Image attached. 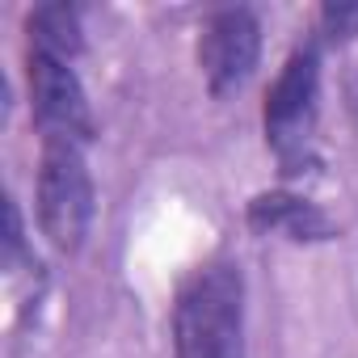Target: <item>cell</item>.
Wrapping results in <instances>:
<instances>
[{
	"label": "cell",
	"instance_id": "obj_5",
	"mask_svg": "<svg viewBox=\"0 0 358 358\" xmlns=\"http://www.w3.org/2000/svg\"><path fill=\"white\" fill-rule=\"evenodd\" d=\"M262 59V26L253 17V9H215L203 22L199 34V68L203 80L211 89V97H228L236 93Z\"/></svg>",
	"mask_w": 358,
	"mask_h": 358
},
{
	"label": "cell",
	"instance_id": "obj_6",
	"mask_svg": "<svg viewBox=\"0 0 358 358\" xmlns=\"http://www.w3.org/2000/svg\"><path fill=\"white\" fill-rule=\"evenodd\" d=\"M245 220L253 232L262 236H287L291 245H324L337 236V224L320 211V203H312L299 190H262L249 199Z\"/></svg>",
	"mask_w": 358,
	"mask_h": 358
},
{
	"label": "cell",
	"instance_id": "obj_9",
	"mask_svg": "<svg viewBox=\"0 0 358 358\" xmlns=\"http://www.w3.org/2000/svg\"><path fill=\"white\" fill-rule=\"evenodd\" d=\"M345 110H350V118H354V127H358V68L345 76Z\"/></svg>",
	"mask_w": 358,
	"mask_h": 358
},
{
	"label": "cell",
	"instance_id": "obj_4",
	"mask_svg": "<svg viewBox=\"0 0 358 358\" xmlns=\"http://www.w3.org/2000/svg\"><path fill=\"white\" fill-rule=\"evenodd\" d=\"M26 85H30V110L43 139H76L93 143V110L89 93L72 68V59H59L51 51L26 47Z\"/></svg>",
	"mask_w": 358,
	"mask_h": 358
},
{
	"label": "cell",
	"instance_id": "obj_3",
	"mask_svg": "<svg viewBox=\"0 0 358 358\" xmlns=\"http://www.w3.org/2000/svg\"><path fill=\"white\" fill-rule=\"evenodd\" d=\"M85 148L89 143H76V139H43V152H38V186H34L38 228L68 257L80 253L97 211V190H93Z\"/></svg>",
	"mask_w": 358,
	"mask_h": 358
},
{
	"label": "cell",
	"instance_id": "obj_2",
	"mask_svg": "<svg viewBox=\"0 0 358 358\" xmlns=\"http://www.w3.org/2000/svg\"><path fill=\"white\" fill-rule=\"evenodd\" d=\"M316 118H320V43H303L282 59L262 106L266 143L282 177H303L320 169Z\"/></svg>",
	"mask_w": 358,
	"mask_h": 358
},
{
	"label": "cell",
	"instance_id": "obj_7",
	"mask_svg": "<svg viewBox=\"0 0 358 358\" xmlns=\"http://www.w3.org/2000/svg\"><path fill=\"white\" fill-rule=\"evenodd\" d=\"M26 38L38 51H51L59 59H76L85 51V30H80V9L76 5H38L26 17Z\"/></svg>",
	"mask_w": 358,
	"mask_h": 358
},
{
	"label": "cell",
	"instance_id": "obj_8",
	"mask_svg": "<svg viewBox=\"0 0 358 358\" xmlns=\"http://www.w3.org/2000/svg\"><path fill=\"white\" fill-rule=\"evenodd\" d=\"M316 34L329 47H345L358 38V0H333V5H320L316 13Z\"/></svg>",
	"mask_w": 358,
	"mask_h": 358
},
{
	"label": "cell",
	"instance_id": "obj_1",
	"mask_svg": "<svg viewBox=\"0 0 358 358\" xmlns=\"http://www.w3.org/2000/svg\"><path fill=\"white\" fill-rule=\"evenodd\" d=\"M173 358H245V274L228 257L194 266L173 299Z\"/></svg>",
	"mask_w": 358,
	"mask_h": 358
}]
</instances>
